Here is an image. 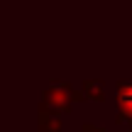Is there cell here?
Here are the masks:
<instances>
[{
  "mask_svg": "<svg viewBox=\"0 0 132 132\" xmlns=\"http://www.w3.org/2000/svg\"><path fill=\"white\" fill-rule=\"evenodd\" d=\"M118 122H132V81H120L118 83Z\"/></svg>",
  "mask_w": 132,
  "mask_h": 132,
  "instance_id": "7a4b0ae2",
  "label": "cell"
},
{
  "mask_svg": "<svg viewBox=\"0 0 132 132\" xmlns=\"http://www.w3.org/2000/svg\"><path fill=\"white\" fill-rule=\"evenodd\" d=\"M81 93L86 100H95V103H103L105 100V83L98 78H86L81 83Z\"/></svg>",
  "mask_w": 132,
  "mask_h": 132,
  "instance_id": "3957f363",
  "label": "cell"
},
{
  "mask_svg": "<svg viewBox=\"0 0 132 132\" xmlns=\"http://www.w3.org/2000/svg\"><path fill=\"white\" fill-rule=\"evenodd\" d=\"M39 132H61V118L39 110Z\"/></svg>",
  "mask_w": 132,
  "mask_h": 132,
  "instance_id": "277c9868",
  "label": "cell"
},
{
  "mask_svg": "<svg viewBox=\"0 0 132 132\" xmlns=\"http://www.w3.org/2000/svg\"><path fill=\"white\" fill-rule=\"evenodd\" d=\"M130 132H132V122H130Z\"/></svg>",
  "mask_w": 132,
  "mask_h": 132,
  "instance_id": "8992f818",
  "label": "cell"
},
{
  "mask_svg": "<svg viewBox=\"0 0 132 132\" xmlns=\"http://www.w3.org/2000/svg\"><path fill=\"white\" fill-rule=\"evenodd\" d=\"M83 93L78 88H73L71 83L66 81H54L47 90H44V98H42V105L39 110H47L52 115H66L73 110L76 103H83Z\"/></svg>",
  "mask_w": 132,
  "mask_h": 132,
  "instance_id": "6da1fadb",
  "label": "cell"
},
{
  "mask_svg": "<svg viewBox=\"0 0 132 132\" xmlns=\"http://www.w3.org/2000/svg\"><path fill=\"white\" fill-rule=\"evenodd\" d=\"M81 132H105V130L98 127V125H93V122H86L83 127H81Z\"/></svg>",
  "mask_w": 132,
  "mask_h": 132,
  "instance_id": "5b68a950",
  "label": "cell"
}]
</instances>
